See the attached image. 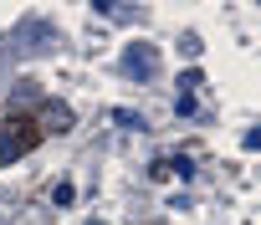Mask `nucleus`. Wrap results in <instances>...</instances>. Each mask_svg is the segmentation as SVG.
I'll use <instances>...</instances> for the list:
<instances>
[{"instance_id":"nucleus-3","label":"nucleus","mask_w":261,"mask_h":225,"mask_svg":"<svg viewBox=\"0 0 261 225\" xmlns=\"http://www.w3.org/2000/svg\"><path fill=\"white\" fill-rule=\"evenodd\" d=\"M41 123H46V128H72V107L46 102V107H41Z\"/></svg>"},{"instance_id":"nucleus-2","label":"nucleus","mask_w":261,"mask_h":225,"mask_svg":"<svg viewBox=\"0 0 261 225\" xmlns=\"http://www.w3.org/2000/svg\"><path fill=\"white\" fill-rule=\"evenodd\" d=\"M92 11H102L108 21H134V16H139V6H128V0H97Z\"/></svg>"},{"instance_id":"nucleus-1","label":"nucleus","mask_w":261,"mask_h":225,"mask_svg":"<svg viewBox=\"0 0 261 225\" xmlns=\"http://www.w3.org/2000/svg\"><path fill=\"white\" fill-rule=\"evenodd\" d=\"M154 46H128V57H123V72L128 77H154Z\"/></svg>"}]
</instances>
